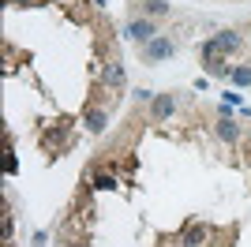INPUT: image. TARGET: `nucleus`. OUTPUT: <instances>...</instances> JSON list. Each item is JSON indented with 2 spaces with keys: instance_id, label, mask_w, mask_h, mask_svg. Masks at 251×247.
Segmentation results:
<instances>
[{
  "instance_id": "nucleus-1",
  "label": "nucleus",
  "mask_w": 251,
  "mask_h": 247,
  "mask_svg": "<svg viewBox=\"0 0 251 247\" xmlns=\"http://www.w3.org/2000/svg\"><path fill=\"white\" fill-rule=\"evenodd\" d=\"M240 45H244V38L236 30H218L214 38H206L199 45V56H202V60H210V56H232Z\"/></svg>"
},
{
  "instance_id": "nucleus-2",
  "label": "nucleus",
  "mask_w": 251,
  "mask_h": 247,
  "mask_svg": "<svg viewBox=\"0 0 251 247\" xmlns=\"http://www.w3.org/2000/svg\"><path fill=\"white\" fill-rule=\"evenodd\" d=\"M173 52H176V38H173V34H157L150 45H143V49H139V56H143V64H147V68H157V64H165Z\"/></svg>"
},
{
  "instance_id": "nucleus-3",
  "label": "nucleus",
  "mask_w": 251,
  "mask_h": 247,
  "mask_svg": "<svg viewBox=\"0 0 251 247\" xmlns=\"http://www.w3.org/2000/svg\"><path fill=\"white\" fill-rule=\"evenodd\" d=\"M124 38H127V41H135L139 49H143V45H150V41L157 38V23L147 19V15H135V19H127V23H124Z\"/></svg>"
},
{
  "instance_id": "nucleus-4",
  "label": "nucleus",
  "mask_w": 251,
  "mask_h": 247,
  "mask_svg": "<svg viewBox=\"0 0 251 247\" xmlns=\"http://www.w3.org/2000/svg\"><path fill=\"white\" fill-rule=\"evenodd\" d=\"M173 113H176V98L173 94H154V101H150V124H165Z\"/></svg>"
},
{
  "instance_id": "nucleus-5",
  "label": "nucleus",
  "mask_w": 251,
  "mask_h": 247,
  "mask_svg": "<svg viewBox=\"0 0 251 247\" xmlns=\"http://www.w3.org/2000/svg\"><path fill=\"white\" fill-rule=\"evenodd\" d=\"M83 127L90 135H105V127H109V113H105L101 105H86V109H83Z\"/></svg>"
},
{
  "instance_id": "nucleus-6",
  "label": "nucleus",
  "mask_w": 251,
  "mask_h": 247,
  "mask_svg": "<svg viewBox=\"0 0 251 247\" xmlns=\"http://www.w3.org/2000/svg\"><path fill=\"white\" fill-rule=\"evenodd\" d=\"M214 135H218L225 146H236V143H240V124H232V116H218Z\"/></svg>"
},
{
  "instance_id": "nucleus-7",
  "label": "nucleus",
  "mask_w": 251,
  "mask_h": 247,
  "mask_svg": "<svg viewBox=\"0 0 251 247\" xmlns=\"http://www.w3.org/2000/svg\"><path fill=\"white\" fill-rule=\"evenodd\" d=\"M101 82H105V86H113V90H124V86H127L124 64H120V60H109V64H105V72H101Z\"/></svg>"
},
{
  "instance_id": "nucleus-8",
  "label": "nucleus",
  "mask_w": 251,
  "mask_h": 247,
  "mask_svg": "<svg viewBox=\"0 0 251 247\" xmlns=\"http://www.w3.org/2000/svg\"><path fill=\"white\" fill-rule=\"evenodd\" d=\"M206 236H210V228L202 225V221H191L188 232L180 236V247H202V244H206Z\"/></svg>"
},
{
  "instance_id": "nucleus-9",
  "label": "nucleus",
  "mask_w": 251,
  "mask_h": 247,
  "mask_svg": "<svg viewBox=\"0 0 251 247\" xmlns=\"http://www.w3.org/2000/svg\"><path fill=\"white\" fill-rule=\"evenodd\" d=\"M169 11H173V4L169 0H139V15H147V19H165Z\"/></svg>"
},
{
  "instance_id": "nucleus-10",
  "label": "nucleus",
  "mask_w": 251,
  "mask_h": 247,
  "mask_svg": "<svg viewBox=\"0 0 251 247\" xmlns=\"http://www.w3.org/2000/svg\"><path fill=\"white\" fill-rule=\"evenodd\" d=\"M202 72H206V75H218V79H229L232 68H229L225 56H210V60H202Z\"/></svg>"
},
{
  "instance_id": "nucleus-11",
  "label": "nucleus",
  "mask_w": 251,
  "mask_h": 247,
  "mask_svg": "<svg viewBox=\"0 0 251 247\" xmlns=\"http://www.w3.org/2000/svg\"><path fill=\"white\" fill-rule=\"evenodd\" d=\"M229 82L232 86H251V64H236L232 75H229Z\"/></svg>"
},
{
  "instance_id": "nucleus-12",
  "label": "nucleus",
  "mask_w": 251,
  "mask_h": 247,
  "mask_svg": "<svg viewBox=\"0 0 251 247\" xmlns=\"http://www.w3.org/2000/svg\"><path fill=\"white\" fill-rule=\"evenodd\" d=\"M94 187H98V191H113V187H116V176L113 173H98L94 176Z\"/></svg>"
},
{
  "instance_id": "nucleus-13",
  "label": "nucleus",
  "mask_w": 251,
  "mask_h": 247,
  "mask_svg": "<svg viewBox=\"0 0 251 247\" xmlns=\"http://www.w3.org/2000/svg\"><path fill=\"white\" fill-rule=\"evenodd\" d=\"M11 232H15V221H11V214H4V244H11Z\"/></svg>"
},
{
  "instance_id": "nucleus-14",
  "label": "nucleus",
  "mask_w": 251,
  "mask_h": 247,
  "mask_svg": "<svg viewBox=\"0 0 251 247\" xmlns=\"http://www.w3.org/2000/svg\"><path fill=\"white\" fill-rule=\"evenodd\" d=\"M11 4H15V8H34L38 0H11Z\"/></svg>"
},
{
  "instance_id": "nucleus-15",
  "label": "nucleus",
  "mask_w": 251,
  "mask_h": 247,
  "mask_svg": "<svg viewBox=\"0 0 251 247\" xmlns=\"http://www.w3.org/2000/svg\"><path fill=\"white\" fill-rule=\"evenodd\" d=\"M94 4H105V0H94Z\"/></svg>"
}]
</instances>
